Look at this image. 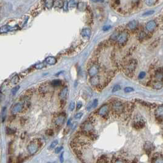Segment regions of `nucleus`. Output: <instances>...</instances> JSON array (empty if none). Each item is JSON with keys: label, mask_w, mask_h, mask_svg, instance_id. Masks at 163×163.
<instances>
[{"label": "nucleus", "mask_w": 163, "mask_h": 163, "mask_svg": "<svg viewBox=\"0 0 163 163\" xmlns=\"http://www.w3.org/2000/svg\"><path fill=\"white\" fill-rule=\"evenodd\" d=\"M42 145V142L40 139H33L31 140L27 147V150L29 153L33 155L36 153Z\"/></svg>", "instance_id": "1"}, {"label": "nucleus", "mask_w": 163, "mask_h": 163, "mask_svg": "<svg viewBox=\"0 0 163 163\" xmlns=\"http://www.w3.org/2000/svg\"><path fill=\"white\" fill-rule=\"evenodd\" d=\"M29 107V102L28 101L26 102H18L16 104L14 105L12 107L11 112L12 114H17L18 113L22 112L25 109H28Z\"/></svg>", "instance_id": "2"}, {"label": "nucleus", "mask_w": 163, "mask_h": 163, "mask_svg": "<svg viewBox=\"0 0 163 163\" xmlns=\"http://www.w3.org/2000/svg\"><path fill=\"white\" fill-rule=\"evenodd\" d=\"M112 111L115 115H120L123 112V104L120 101H115L112 102L111 106Z\"/></svg>", "instance_id": "3"}, {"label": "nucleus", "mask_w": 163, "mask_h": 163, "mask_svg": "<svg viewBox=\"0 0 163 163\" xmlns=\"http://www.w3.org/2000/svg\"><path fill=\"white\" fill-rule=\"evenodd\" d=\"M137 62L136 60H131L128 63L126 66V71L128 72V74H131L135 71L136 67H137Z\"/></svg>", "instance_id": "4"}, {"label": "nucleus", "mask_w": 163, "mask_h": 163, "mask_svg": "<svg viewBox=\"0 0 163 163\" xmlns=\"http://www.w3.org/2000/svg\"><path fill=\"white\" fill-rule=\"evenodd\" d=\"M65 120L66 115L64 114H63V113H61V114H60L59 115H58L57 117H56L55 119L54 123L56 126L60 128L64 123Z\"/></svg>", "instance_id": "5"}, {"label": "nucleus", "mask_w": 163, "mask_h": 163, "mask_svg": "<svg viewBox=\"0 0 163 163\" xmlns=\"http://www.w3.org/2000/svg\"><path fill=\"white\" fill-rule=\"evenodd\" d=\"M128 34L126 32H123L120 34V36L118 39V44L121 46H123L126 43L127 41H128Z\"/></svg>", "instance_id": "6"}, {"label": "nucleus", "mask_w": 163, "mask_h": 163, "mask_svg": "<svg viewBox=\"0 0 163 163\" xmlns=\"http://www.w3.org/2000/svg\"><path fill=\"white\" fill-rule=\"evenodd\" d=\"M133 125L134 127L136 129H140L144 128V125H145V122H144V120L140 119L139 117H136V118L134 119V121Z\"/></svg>", "instance_id": "7"}, {"label": "nucleus", "mask_w": 163, "mask_h": 163, "mask_svg": "<svg viewBox=\"0 0 163 163\" xmlns=\"http://www.w3.org/2000/svg\"><path fill=\"white\" fill-rule=\"evenodd\" d=\"M99 70V67L98 64H93L88 69V74L90 76L93 77L98 74Z\"/></svg>", "instance_id": "8"}, {"label": "nucleus", "mask_w": 163, "mask_h": 163, "mask_svg": "<svg viewBox=\"0 0 163 163\" xmlns=\"http://www.w3.org/2000/svg\"><path fill=\"white\" fill-rule=\"evenodd\" d=\"M156 120L158 121H162L163 120V106H159L155 112Z\"/></svg>", "instance_id": "9"}, {"label": "nucleus", "mask_w": 163, "mask_h": 163, "mask_svg": "<svg viewBox=\"0 0 163 163\" xmlns=\"http://www.w3.org/2000/svg\"><path fill=\"white\" fill-rule=\"evenodd\" d=\"M108 112H109V106L107 105H104L99 108L98 112V114L99 115L104 117V116L107 115Z\"/></svg>", "instance_id": "10"}, {"label": "nucleus", "mask_w": 163, "mask_h": 163, "mask_svg": "<svg viewBox=\"0 0 163 163\" xmlns=\"http://www.w3.org/2000/svg\"><path fill=\"white\" fill-rule=\"evenodd\" d=\"M154 148H155V147H154L153 144L149 141L146 142L145 145H144V150H145L146 153L147 154L150 153L153 150Z\"/></svg>", "instance_id": "11"}, {"label": "nucleus", "mask_w": 163, "mask_h": 163, "mask_svg": "<svg viewBox=\"0 0 163 163\" xmlns=\"http://www.w3.org/2000/svg\"><path fill=\"white\" fill-rule=\"evenodd\" d=\"M156 23L154 20L150 21L146 25V29L148 31H153L156 28Z\"/></svg>", "instance_id": "12"}, {"label": "nucleus", "mask_w": 163, "mask_h": 163, "mask_svg": "<svg viewBox=\"0 0 163 163\" xmlns=\"http://www.w3.org/2000/svg\"><path fill=\"white\" fill-rule=\"evenodd\" d=\"M90 83H91V85L94 86V87H97L99 85L100 83V77L98 75H95V76L91 77V79H90Z\"/></svg>", "instance_id": "13"}, {"label": "nucleus", "mask_w": 163, "mask_h": 163, "mask_svg": "<svg viewBox=\"0 0 163 163\" xmlns=\"http://www.w3.org/2000/svg\"><path fill=\"white\" fill-rule=\"evenodd\" d=\"M45 62L47 64H48L49 65H54L57 62V60L53 56H48L47 58H46L45 60Z\"/></svg>", "instance_id": "14"}, {"label": "nucleus", "mask_w": 163, "mask_h": 163, "mask_svg": "<svg viewBox=\"0 0 163 163\" xmlns=\"http://www.w3.org/2000/svg\"><path fill=\"white\" fill-rule=\"evenodd\" d=\"M83 130L86 133H90L93 131V125L90 122H87V123L85 124L83 126Z\"/></svg>", "instance_id": "15"}, {"label": "nucleus", "mask_w": 163, "mask_h": 163, "mask_svg": "<svg viewBox=\"0 0 163 163\" xmlns=\"http://www.w3.org/2000/svg\"><path fill=\"white\" fill-rule=\"evenodd\" d=\"M68 87H64L62 90H61V91L59 93V97L61 99H63L66 97L67 94H68Z\"/></svg>", "instance_id": "16"}, {"label": "nucleus", "mask_w": 163, "mask_h": 163, "mask_svg": "<svg viewBox=\"0 0 163 163\" xmlns=\"http://www.w3.org/2000/svg\"><path fill=\"white\" fill-rule=\"evenodd\" d=\"M91 32L90 29L87 28H84L82 30L81 34L84 38H90V36H91Z\"/></svg>", "instance_id": "17"}, {"label": "nucleus", "mask_w": 163, "mask_h": 163, "mask_svg": "<svg viewBox=\"0 0 163 163\" xmlns=\"http://www.w3.org/2000/svg\"><path fill=\"white\" fill-rule=\"evenodd\" d=\"M137 25H138V22L136 20H132L129 22L128 24V27L129 28L130 30H133L137 28Z\"/></svg>", "instance_id": "18"}, {"label": "nucleus", "mask_w": 163, "mask_h": 163, "mask_svg": "<svg viewBox=\"0 0 163 163\" xmlns=\"http://www.w3.org/2000/svg\"><path fill=\"white\" fill-rule=\"evenodd\" d=\"M61 84H62V82L59 79L53 80L50 82V85L52 87H59V86L61 85Z\"/></svg>", "instance_id": "19"}, {"label": "nucleus", "mask_w": 163, "mask_h": 163, "mask_svg": "<svg viewBox=\"0 0 163 163\" xmlns=\"http://www.w3.org/2000/svg\"><path fill=\"white\" fill-rule=\"evenodd\" d=\"M120 35V33L119 31H115L114 33H113L110 36V39L112 40V41H115V40H117L119 38Z\"/></svg>", "instance_id": "20"}, {"label": "nucleus", "mask_w": 163, "mask_h": 163, "mask_svg": "<svg viewBox=\"0 0 163 163\" xmlns=\"http://www.w3.org/2000/svg\"><path fill=\"white\" fill-rule=\"evenodd\" d=\"M45 6L47 8L50 9L53 6V0H45Z\"/></svg>", "instance_id": "21"}, {"label": "nucleus", "mask_w": 163, "mask_h": 163, "mask_svg": "<svg viewBox=\"0 0 163 163\" xmlns=\"http://www.w3.org/2000/svg\"><path fill=\"white\" fill-rule=\"evenodd\" d=\"M19 80H20L19 77L18 76V75H15V76H14V77L12 79V80H11V82H12L13 84L16 85V84H17L18 83H19Z\"/></svg>", "instance_id": "22"}, {"label": "nucleus", "mask_w": 163, "mask_h": 163, "mask_svg": "<svg viewBox=\"0 0 163 163\" xmlns=\"http://www.w3.org/2000/svg\"><path fill=\"white\" fill-rule=\"evenodd\" d=\"M10 30V27L9 26H7V25H6V26H3L1 28V30H0V31H1V33H6L8 31Z\"/></svg>", "instance_id": "23"}, {"label": "nucleus", "mask_w": 163, "mask_h": 163, "mask_svg": "<svg viewBox=\"0 0 163 163\" xmlns=\"http://www.w3.org/2000/svg\"><path fill=\"white\" fill-rule=\"evenodd\" d=\"M156 78L158 80H161L163 79V73L162 72H157L156 74Z\"/></svg>", "instance_id": "24"}, {"label": "nucleus", "mask_w": 163, "mask_h": 163, "mask_svg": "<svg viewBox=\"0 0 163 163\" xmlns=\"http://www.w3.org/2000/svg\"><path fill=\"white\" fill-rule=\"evenodd\" d=\"M58 144V141L57 140H55L54 141L52 142L51 143V144L50 145V146H49V149H53Z\"/></svg>", "instance_id": "25"}, {"label": "nucleus", "mask_w": 163, "mask_h": 163, "mask_svg": "<svg viewBox=\"0 0 163 163\" xmlns=\"http://www.w3.org/2000/svg\"><path fill=\"white\" fill-rule=\"evenodd\" d=\"M74 152L75 153V155H77V156L78 158H79L80 159H82V152L80 151V150L79 149H74Z\"/></svg>", "instance_id": "26"}, {"label": "nucleus", "mask_w": 163, "mask_h": 163, "mask_svg": "<svg viewBox=\"0 0 163 163\" xmlns=\"http://www.w3.org/2000/svg\"><path fill=\"white\" fill-rule=\"evenodd\" d=\"M20 88V86H15V87H14V88L12 89V91H11L12 94H13V95H15V94L17 93V91L19 90Z\"/></svg>", "instance_id": "27"}, {"label": "nucleus", "mask_w": 163, "mask_h": 163, "mask_svg": "<svg viewBox=\"0 0 163 163\" xmlns=\"http://www.w3.org/2000/svg\"><path fill=\"white\" fill-rule=\"evenodd\" d=\"M45 67V64L44 63H40L39 64H37L34 66V68L37 69H42L43 68Z\"/></svg>", "instance_id": "28"}, {"label": "nucleus", "mask_w": 163, "mask_h": 163, "mask_svg": "<svg viewBox=\"0 0 163 163\" xmlns=\"http://www.w3.org/2000/svg\"><path fill=\"white\" fill-rule=\"evenodd\" d=\"M98 163H107V158L106 157V156H101V158L99 159V160L98 161Z\"/></svg>", "instance_id": "29"}, {"label": "nucleus", "mask_w": 163, "mask_h": 163, "mask_svg": "<svg viewBox=\"0 0 163 163\" xmlns=\"http://www.w3.org/2000/svg\"><path fill=\"white\" fill-rule=\"evenodd\" d=\"M156 1V0H145V3L147 6H153V4H155Z\"/></svg>", "instance_id": "30"}, {"label": "nucleus", "mask_w": 163, "mask_h": 163, "mask_svg": "<svg viewBox=\"0 0 163 163\" xmlns=\"http://www.w3.org/2000/svg\"><path fill=\"white\" fill-rule=\"evenodd\" d=\"M86 6L85 4L84 3H79V4H78V9L80 11H83L85 9Z\"/></svg>", "instance_id": "31"}, {"label": "nucleus", "mask_w": 163, "mask_h": 163, "mask_svg": "<svg viewBox=\"0 0 163 163\" xmlns=\"http://www.w3.org/2000/svg\"><path fill=\"white\" fill-rule=\"evenodd\" d=\"M120 89H121V87H120L119 85H116L113 86L112 91V93H115L116 92V91H119V90H120Z\"/></svg>", "instance_id": "32"}, {"label": "nucleus", "mask_w": 163, "mask_h": 163, "mask_svg": "<svg viewBox=\"0 0 163 163\" xmlns=\"http://www.w3.org/2000/svg\"><path fill=\"white\" fill-rule=\"evenodd\" d=\"M15 132V130H14V129H12L9 128H7V129H6V133H7V134H9V135L13 134H14Z\"/></svg>", "instance_id": "33"}, {"label": "nucleus", "mask_w": 163, "mask_h": 163, "mask_svg": "<svg viewBox=\"0 0 163 163\" xmlns=\"http://www.w3.org/2000/svg\"><path fill=\"white\" fill-rule=\"evenodd\" d=\"M76 5V3L75 1V0H70L69 3H68V6H69V7H74Z\"/></svg>", "instance_id": "34"}, {"label": "nucleus", "mask_w": 163, "mask_h": 163, "mask_svg": "<svg viewBox=\"0 0 163 163\" xmlns=\"http://www.w3.org/2000/svg\"><path fill=\"white\" fill-rule=\"evenodd\" d=\"M45 134H46V135H47V136H52L53 134H54V132H53V131L52 130V129H47V130L45 131Z\"/></svg>", "instance_id": "35"}, {"label": "nucleus", "mask_w": 163, "mask_h": 163, "mask_svg": "<svg viewBox=\"0 0 163 163\" xmlns=\"http://www.w3.org/2000/svg\"><path fill=\"white\" fill-rule=\"evenodd\" d=\"M163 86L162 83H161L160 82H156V83L154 84V87H155V88L156 89H159L161 88Z\"/></svg>", "instance_id": "36"}, {"label": "nucleus", "mask_w": 163, "mask_h": 163, "mask_svg": "<svg viewBox=\"0 0 163 163\" xmlns=\"http://www.w3.org/2000/svg\"><path fill=\"white\" fill-rule=\"evenodd\" d=\"M75 102H73V101H71L69 104V109L71 111H72L74 109H75Z\"/></svg>", "instance_id": "37"}, {"label": "nucleus", "mask_w": 163, "mask_h": 163, "mask_svg": "<svg viewBox=\"0 0 163 163\" xmlns=\"http://www.w3.org/2000/svg\"><path fill=\"white\" fill-rule=\"evenodd\" d=\"M82 115H83V113H82L79 112L75 115L74 118H75V119H77V120H79V119H80V118L82 117Z\"/></svg>", "instance_id": "38"}, {"label": "nucleus", "mask_w": 163, "mask_h": 163, "mask_svg": "<svg viewBox=\"0 0 163 163\" xmlns=\"http://www.w3.org/2000/svg\"><path fill=\"white\" fill-rule=\"evenodd\" d=\"M124 91H125V93H130L133 91L134 89L132 88H131V87H126L125 90H124Z\"/></svg>", "instance_id": "39"}, {"label": "nucleus", "mask_w": 163, "mask_h": 163, "mask_svg": "<svg viewBox=\"0 0 163 163\" xmlns=\"http://www.w3.org/2000/svg\"><path fill=\"white\" fill-rule=\"evenodd\" d=\"M155 11H148V12H146L143 14V16H148V15H151L153 14Z\"/></svg>", "instance_id": "40"}, {"label": "nucleus", "mask_w": 163, "mask_h": 163, "mask_svg": "<svg viewBox=\"0 0 163 163\" xmlns=\"http://www.w3.org/2000/svg\"><path fill=\"white\" fill-rule=\"evenodd\" d=\"M98 99H95L93 101V102H92L93 108L96 107V106H98Z\"/></svg>", "instance_id": "41"}, {"label": "nucleus", "mask_w": 163, "mask_h": 163, "mask_svg": "<svg viewBox=\"0 0 163 163\" xmlns=\"http://www.w3.org/2000/svg\"><path fill=\"white\" fill-rule=\"evenodd\" d=\"M63 148V147H57V148H56L55 150V153L58 154L59 153H60V151H61V150H62Z\"/></svg>", "instance_id": "42"}, {"label": "nucleus", "mask_w": 163, "mask_h": 163, "mask_svg": "<svg viewBox=\"0 0 163 163\" xmlns=\"http://www.w3.org/2000/svg\"><path fill=\"white\" fill-rule=\"evenodd\" d=\"M145 76V72H141L140 74H139V78L140 79H143V78H144Z\"/></svg>", "instance_id": "43"}, {"label": "nucleus", "mask_w": 163, "mask_h": 163, "mask_svg": "<svg viewBox=\"0 0 163 163\" xmlns=\"http://www.w3.org/2000/svg\"><path fill=\"white\" fill-rule=\"evenodd\" d=\"M63 155H64V153L63 152L60 154V162L61 163H63V162L64 161V158H63Z\"/></svg>", "instance_id": "44"}, {"label": "nucleus", "mask_w": 163, "mask_h": 163, "mask_svg": "<svg viewBox=\"0 0 163 163\" xmlns=\"http://www.w3.org/2000/svg\"><path fill=\"white\" fill-rule=\"evenodd\" d=\"M145 34L144 33V32H142L141 33H140V34H139V39H144V38H145Z\"/></svg>", "instance_id": "45"}, {"label": "nucleus", "mask_w": 163, "mask_h": 163, "mask_svg": "<svg viewBox=\"0 0 163 163\" xmlns=\"http://www.w3.org/2000/svg\"><path fill=\"white\" fill-rule=\"evenodd\" d=\"M82 107V104L81 103V102H79V103H77V110H80V108Z\"/></svg>", "instance_id": "46"}, {"label": "nucleus", "mask_w": 163, "mask_h": 163, "mask_svg": "<svg viewBox=\"0 0 163 163\" xmlns=\"http://www.w3.org/2000/svg\"><path fill=\"white\" fill-rule=\"evenodd\" d=\"M65 105H66V101L65 100H64V99H62V100H61V107H64V106H65Z\"/></svg>", "instance_id": "47"}, {"label": "nucleus", "mask_w": 163, "mask_h": 163, "mask_svg": "<svg viewBox=\"0 0 163 163\" xmlns=\"http://www.w3.org/2000/svg\"><path fill=\"white\" fill-rule=\"evenodd\" d=\"M110 28V26H104L102 28V30H103V31H107V30H109Z\"/></svg>", "instance_id": "48"}, {"label": "nucleus", "mask_w": 163, "mask_h": 163, "mask_svg": "<svg viewBox=\"0 0 163 163\" xmlns=\"http://www.w3.org/2000/svg\"><path fill=\"white\" fill-rule=\"evenodd\" d=\"M91 1L93 2H95V3H99V2L102 3V2H103V0H91Z\"/></svg>", "instance_id": "49"}, {"label": "nucleus", "mask_w": 163, "mask_h": 163, "mask_svg": "<svg viewBox=\"0 0 163 163\" xmlns=\"http://www.w3.org/2000/svg\"><path fill=\"white\" fill-rule=\"evenodd\" d=\"M139 1V0H132V2L134 3H137Z\"/></svg>", "instance_id": "50"}, {"label": "nucleus", "mask_w": 163, "mask_h": 163, "mask_svg": "<svg viewBox=\"0 0 163 163\" xmlns=\"http://www.w3.org/2000/svg\"><path fill=\"white\" fill-rule=\"evenodd\" d=\"M71 124V120H69L68 121V125H70Z\"/></svg>", "instance_id": "51"}]
</instances>
